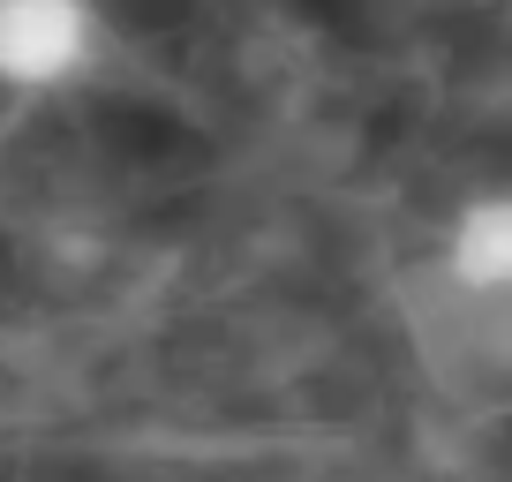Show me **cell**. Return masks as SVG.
Wrapping results in <instances>:
<instances>
[{
    "instance_id": "7a4b0ae2",
    "label": "cell",
    "mask_w": 512,
    "mask_h": 482,
    "mask_svg": "<svg viewBox=\"0 0 512 482\" xmlns=\"http://www.w3.org/2000/svg\"><path fill=\"white\" fill-rule=\"evenodd\" d=\"M445 279L475 302H497L512 287V204L497 189L460 204V219L445 226Z\"/></svg>"
},
{
    "instance_id": "6da1fadb",
    "label": "cell",
    "mask_w": 512,
    "mask_h": 482,
    "mask_svg": "<svg viewBox=\"0 0 512 482\" xmlns=\"http://www.w3.org/2000/svg\"><path fill=\"white\" fill-rule=\"evenodd\" d=\"M98 53V0H0V91H61Z\"/></svg>"
}]
</instances>
